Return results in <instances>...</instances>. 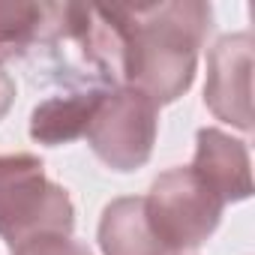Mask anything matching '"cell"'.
<instances>
[{"label":"cell","instance_id":"cell-2","mask_svg":"<svg viewBox=\"0 0 255 255\" xmlns=\"http://www.w3.org/2000/svg\"><path fill=\"white\" fill-rule=\"evenodd\" d=\"M75 207L63 186L45 177V165L33 153L0 156V237L15 246L33 234H72Z\"/></svg>","mask_w":255,"mask_h":255},{"label":"cell","instance_id":"cell-11","mask_svg":"<svg viewBox=\"0 0 255 255\" xmlns=\"http://www.w3.org/2000/svg\"><path fill=\"white\" fill-rule=\"evenodd\" d=\"M12 102H15V81L3 66H0V120L9 114Z\"/></svg>","mask_w":255,"mask_h":255},{"label":"cell","instance_id":"cell-9","mask_svg":"<svg viewBox=\"0 0 255 255\" xmlns=\"http://www.w3.org/2000/svg\"><path fill=\"white\" fill-rule=\"evenodd\" d=\"M102 255H171L153 234L144 198H114L99 219Z\"/></svg>","mask_w":255,"mask_h":255},{"label":"cell","instance_id":"cell-7","mask_svg":"<svg viewBox=\"0 0 255 255\" xmlns=\"http://www.w3.org/2000/svg\"><path fill=\"white\" fill-rule=\"evenodd\" d=\"M66 3L0 0V63L24 57L36 45H57L63 36Z\"/></svg>","mask_w":255,"mask_h":255},{"label":"cell","instance_id":"cell-8","mask_svg":"<svg viewBox=\"0 0 255 255\" xmlns=\"http://www.w3.org/2000/svg\"><path fill=\"white\" fill-rule=\"evenodd\" d=\"M102 87L75 90V93H57L42 99L30 114V138L48 147L69 144L81 138L90 126V117L102 99Z\"/></svg>","mask_w":255,"mask_h":255},{"label":"cell","instance_id":"cell-5","mask_svg":"<svg viewBox=\"0 0 255 255\" xmlns=\"http://www.w3.org/2000/svg\"><path fill=\"white\" fill-rule=\"evenodd\" d=\"M204 102L219 120L252 129V33H228L210 48Z\"/></svg>","mask_w":255,"mask_h":255},{"label":"cell","instance_id":"cell-10","mask_svg":"<svg viewBox=\"0 0 255 255\" xmlns=\"http://www.w3.org/2000/svg\"><path fill=\"white\" fill-rule=\"evenodd\" d=\"M9 255H93V252L84 243H78L72 234L45 231V234H33V237L9 246Z\"/></svg>","mask_w":255,"mask_h":255},{"label":"cell","instance_id":"cell-3","mask_svg":"<svg viewBox=\"0 0 255 255\" xmlns=\"http://www.w3.org/2000/svg\"><path fill=\"white\" fill-rule=\"evenodd\" d=\"M222 210L225 204L183 165L162 171L144 195L147 222L171 255L198 249L216 231Z\"/></svg>","mask_w":255,"mask_h":255},{"label":"cell","instance_id":"cell-6","mask_svg":"<svg viewBox=\"0 0 255 255\" xmlns=\"http://www.w3.org/2000/svg\"><path fill=\"white\" fill-rule=\"evenodd\" d=\"M198 180L222 201H243L252 195V177H249V150L246 141L231 138L216 126H204L195 135V159L189 165Z\"/></svg>","mask_w":255,"mask_h":255},{"label":"cell","instance_id":"cell-4","mask_svg":"<svg viewBox=\"0 0 255 255\" xmlns=\"http://www.w3.org/2000/svg\"><path fill=\"white\" fill-rule=\"evenodd\" d=\"M159 129V105L129 87L120 84L102 93L90 126H87V144L90 150L114 171H135L147 165Z\"/></svg>","mask_w":255,"mask_h":255},{"label":"cell","instance_id":"cell-1","mask_svg":"<svg viewBox=\"0 0 255 255\" xmlns=\"http://www.w3.org/2000/svg\"><path fill=\"white\" fill-rule=\"evenodd\" d=\"M120 33V81L156 105L183 96L198 69V51L213 30V9L201 0L111 6Z\"/></svg>","mask_w":255,"mask_h":255}]
</instances>
